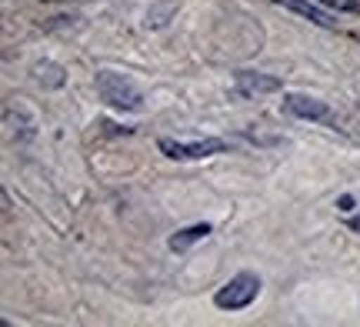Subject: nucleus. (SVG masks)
<instances>
[{
  "instance_id": "nucleus-1",
  "label": "nucleus",
  "mask_w": 360,
  "mask_h": 327,
  "mask_svg": "<svg viewBox=\"0 0 360 327\" xmlns=\"http://www.w3.org/2000/svg\"><path fill=\"white\" fill-rule=\"evenodd\" d=\"M94 87H97L103 104L120 110V114H141L143 104H147V101H143V91L127 74H120V70H101V74L94 77Z\"/></svg>"
},
{
  "instance_id": "nucleus-2",
  "label": "nucleus",
  "mask_w": 360,
  "mask_h": 327,
  "mask_svg": "<svg viewBox=\"0 0 360 327\" xmlns=\"http://www.w3.org/2000/svg\"><path fill=\"white\" fill-rule=\"evenodd\" d=\"M157 147L170 160H207L217 158V154H227L231 141H224V137H160Z\"/></svg>"
},
{
  "instance_id": "nucleus-4",
  "label": "nucleus",
  "mask_w": 360,
  "mask_h": 327,
  "mask_svg": "<svg viewBox=\"0 0 360 327\" xmlns=\"http://www.w3.org/2000/svg\"><path fill=\"white\" fill-rule=\"evenodd\" d=\"M283 110L297 120H310V124H327L334 120V110L327 101L321 97H310V94H287L283 97Z\"/></svg>"
},
{
  "instance_id": "nucleus-6",
  "label": "nucleus",
  "mask_w": 360,
  "mask_h": 327,
  "mask_svg": "<svg viewBox=\"0 0 360 327\" xmlns=\"http://www.w3.org/2000/svg\"><path fill=\"white\" fill-rule=\"evenodd\" d=\"M4 124H7V131L17 144H30L34 137H37V117L30 114V107L27 104H7L4 107Z\"/></svg>"
},
{
  "instance_id": "nucleus-7",
  "label": "nucleus",
  "mask_w": 360,
  "mask_h": 327,
  "mask_svg": "<svg viewBox=\"0 0 360 327\" xmlns=\"http://www.w3.org/2000/svg\"><path fill=\"white\" fill-rule=\"evenodd\" d=\"M204 237H210V224H191V227H184V231H177V234L167 241V248L170 250H187L193 248V244H200Z\"/></svg>"
},
{
  "instance_id": "nucleus-8",
  "label": "nucleus",
  "mask_w": 360,
  "mask_h": 327,
  "mask_svg": "<svg viewBox=\"0 0 360 327\" xmlns=\"http://www.w3.org/2000/svg\"><path fill=\"white\" fill-rule=\"evenodd\" d=\"M34 74H37L34 80H37L40 87H60V84H64V70L57 64H37Z\"/></svg>"
},
{
  "instance_id": "nucleus-3",
  "label": "nucleus",
  "mask_w": 360,
  "mask_h": 327,
  "mask_svg": "<svg viewBox=\"0 0 360 327\" xmlns=\"http://www.w3.org/2000/svg\"><path fill=\"white\" fill-rule=\"evenodd\" d=\"M260 297V277L254 271H240V274H233L224 288H217L214 294V304H217L220 311H244L250 304Z\"/></svg>"
},
{
  "instance_id": "nucleus-9",
  "label": "nucleus",
  "mask_w": 360,
  "mask_h": 327,
  "mask_svg": "<svg viewBox=\"0 0 360 327\" xmlns=\"http://www.w3.org/2000/svg\"><path fill=\"white\" fill-rule=\"evenodd\" d=\"M317 4L337 13H360V0H317Z\"/></svg>"
},
{
  "instance_id": "nucleus-5",
  "label": "nucleus",
  "mask_w": 360,
  "mask_h": 327,
  "mask_svg": "<svg viewBox=\"0 0 360 327\" xmlns=\"http://www.w3.org/2000/svg\"><path fill=\"white\" fill-rule=\"evenodd\" d=\"M283 87L281 77L274 74H260V70H240L233 77V97L240 101H254V97H264V94H277Z\"/></svg>"
}]
</instances>
